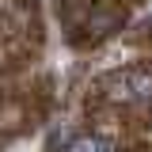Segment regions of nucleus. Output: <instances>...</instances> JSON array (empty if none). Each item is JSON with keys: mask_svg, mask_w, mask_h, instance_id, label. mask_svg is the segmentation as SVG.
Returning <instances> with one entry per match:
<instances>
[{"mask_svg": "<svg viewBox=\"0 0 152 152\" xmlns=\"http://www.w3.org/2000/svg\"><path fill=\"white\" fill-rule=\"evenodd\" d=\"M69 152H110V148H107L103 141H76Z\"/></svg>", "mask_w": 152, "mask_h": 152, "instance_id": "nucleus-1", "label": "nucleus"}]
</instances>
